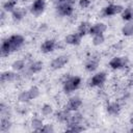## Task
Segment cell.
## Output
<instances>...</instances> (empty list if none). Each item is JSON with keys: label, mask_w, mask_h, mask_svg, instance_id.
<instances>
[{"label": "cell", "mask_w": 133, "mask_h": 133, "mask_svg": "<svg viewBox=\"0 0 133 133\" xmlns=\"http://www.w3.org/2000/svg\"><path fill=\"white\" fill-rule=\"evenodd\" d=\"M18 99H19V101H20V102H23V103H26V102H29L30 100H32V99H31V97H30V94H29V91H28V90L22 91V92L19 95Z\"/></svg>", "instance_id": "obj_24"}, {"label": "cell", "mask_w": 133, "mask_h": 133, "mask_svg": "<svg viewBox=\"0 0 133 133\" xmlns=\"http://www.w3.org/2000/svg\"><path fill=\"white\" fill-rule=\"evenodd\" d=\"M11 66H12V69H14L15 71H22V70L25 68V61H24V60H21V59L16 60V61L11 64Z\"/></svg>", "instance_id": "obj_26"}, {"label": "cell", "mask_w": 133, "mask_h": 133, "mask_svg": "<svg viewBox=\"0 0 133 133\" xmlns=\"http://www.w3.org/2000/svg\"><path fill=\"white\" fill-rule=\"evenodd\" d=\"M81 36L76 32V33H71L69 35L65 36V43L66 44H70V45H79L80 42H81Z\"/></svg>", "instance_id": "obj_13"}, {"label": "cell", "mask_w": 133, "mask_h": 133, "mask_svg": "<svg viewBox=\"0 0 133 133\" xmlns=\"http://www.w3.org/2000/svg\"><path fill=\"white\" fill-rule=\"evenodd\" d=\"M122 18L125 21H130L133 19V9L131 7H127L124 8V10L122 11Z\"/></svg>", "instance_id": "obj_21"}, {"label": "cell", "mask_w": 133, "mask_h": 133, "mask_svg": "<svg viewBox=\"0 0 133 133\" xmlns=\"http://www.w3.org/2000/svg\"><path fill=\"white\" fill-rule=\"evenodd\" d=\"M104 35L103 34H97V35H94L92 36V44L95 46H99L101 44L104 43Z\"/></svg>", "instance_id": "obj_28"}, {"label": "cell", "mask_w": 133, "mask_h": 133, "mask_svg": "<svg viewBox=\"0 0 133 133\" xmlns=\"http://www.w3.org/2000/svg\"><path fill=\"white\" fill-rule=\"evenodd\" d=\"M54 129L51 125H44L43 128L39 130V132H46V133H50V132H53Z\"/></svg>", "instance_id": "obj_32"}, {"label": "cell", "mask_w": 133, "mask_h": 133, "mask_svg": "<svg viewBox=\"0 0 133 133\" xmlns=\"http://www.w3.org/2000/svg\"><path fill=\"white\" fill-rule=\"evenodd\" d=\"M69 61V57L66 55H60L58 57H56L55 59L52 60L51 62V68L53 70H58L61 69L62 66H64Z\"/></svg>", "instance_id": "obj_8"}, {"label": "cell", "mask_w": 133, "mask_h": 133, "mask_svg": "<svg viewBox=\"0 0 133 133\" xmlns=\"http://www.w3.org/2000/svg\"><path fill=\"white\" fill-rule=\"evenodd\" d=\"M45 7H46V0H34L30 7V11L34 16H39L45 10Z\"/></svg>", "instance_id": "obj_4"}, {"label": "cell", "mask_w": 133, "mask_h": 133, "mask_svg": "<svg viewBox=\"0 0 133 133\" xmlns=\"http://www.w3.org/2000/svg\"><path fill=\"white\" fill-rule=\"evenodd\" d=\"M106 25L105 24H103V23H97V24H95V25H92L91 27H90V29H89V31H88V33L90 34V35H97V34H103L104 33V31L106 30Z\"/></svg>", "instance_id": "obj_11"}, {"label": "cell", "mask_w": 133, "mask_h": 133, "mask_svg": "<svg viewBox=\"0 0 133 133\" xmlns=\"http://www.w3.org/2000/svg\"><path fill=\"white\" fill-rule=\"evenodd\" d=\"M130 123H131V125L133 126V116H132V117L130 118Z\"/></svg>", "instance_id": "obj_36"}, {"label": "cell", "mask_w": 133, "mask_h": 133, "mask_svg": "<svg viewBox=\"0 0 133 133\" xmlns=\"http://www.w3.org/2000/svg\"><path fill=\"white\" fill-rule=\"evenodd\" d=\"M81 84V78L78 76H71L63 82V90L65 92H72L76 90Z\"/></svg>", "instance_id": "obj_2"}, {"label": "cell", "mask_w": 133, "mask_h": 133, "mask_svg": "<svg viewBox=\"0 0 133 133\" xmlns=\"http://www.w3.org/2000/svg\"><path fill=\"white\" fill-rule=\"evenodd\" d=\"M90 1L89 0H79V5L83 8H86L87 6H89Z\"/></svg>", "instance_id": "obj_33"}, {"label": "cell", "mask_w": 133, "mask_h": 133, "mask_svg": "<svg viewBox=\"0 0 133 133\" xmlns=\"http://www.w3.org/2000/svg\"><path fill=\"white\" fill-rule=\"evenodd\" d=\"M84 128L79 124V125H74V126H71L66 129V131H70V132H81L83 131Z\"/></svg>", "instance_id": "obj_31"}, {"label": "cell", "mask_w": 133, "mask_h": 133, "mask_svg": "<svg viewBox=\"0 0 133 133\" xmlns=\"http://www.w3.org/2000/svg\"><path fill=\"white\" fill-rule=\"evenodd\" d=\"M56 47H57V44H56V42L54 39H46L42 44L41 50L44 53H49V52H52Z\"/></svg>", "instance_id": "obj_10"}, {"label": "cell", "mask_w": 133, "mask_h": 133, "mask_svg": "<svg viewBox=\"0 0 133 133\" xmlns=\"http://www.w3.org/2000/svg\"><path fill=\"white\" fill-rule=\"evenodd\" d=\"M90 27H91L90 23H88V22H82V23L79 25V27H78L77 33H78L81 37H83L86 33H88V31H89Z\"/></svg>", "instance_id": "obj_15"}, {"label": "cell", "mask_w": 133, "mask_h": 133, "mask_svg": "<svg viewBox=\"0 0 133 133\" xmlns=\"http://www.w3.org/2000/svg\"><path fill=\"white\" fill-rule=\"evenodd\" d=\"M53 2L57 5V4H60V3H62V2H65V0H53Z\"/></svg>", "instance_id": "obj_34"}, {"label": "cell", "mask_w": 133, "mask_h": 133, "mask_svg": "<svg viewBox=\"0 0 133 133\" xmlns=\"http://www.w3.org/2000/svg\"><path fill=\"white\" fill-rule=\"evenodd\" d=\"M9 128H10V122L8 121V118L2 117V119H1V125H0V129H1V131H2V132L8 131Z\"/></svg>", "instance_id": "obj_27"}, {"label": "cell", "mask_w": 133, "mask_h": 133, "mask_svg": "<svg viewBox=\"0 0 133 133\" xmlns=\"http://www.w3.org/2000/svg\"><path fill=\"white\" fill-rule=\"evenodd\" d=\"M17 5V0H8L3 4V8L7 11H12L16 8Z\"/></svg>", "instance_id": "obj_23"}, {"label": "cell", "mask_w": 133, "mask_h": 133, "mask_svg": "<svg viewBox=\"0 0 133 133\" xmlns=\"http://www.w3.org/2000/svg\"><path fill=\"white\" fill-rule=\"evenodd\" d=\"M31 126H32V128L34 129V131H37V132H39V130L43 128V121L41 119V118H38V117H34L32 121H31Z\"/></svg>", "instance_id": "obj_22"}, {"label": "cell", "mask_w": 133, "mask_h": 133, "mask_svg": "<svg viewBox=\"0 0 133 133\" xmlns=\"http://www.w3.org/2000/svg\"><path fill=\"white\" fill-rule=\"evenodd\" d=\"M53 112V109H52V106L49 105V104H44L42 106V113L44 115H49Z\"/></svg>", "instance_id": "obj_29"}, {"label": "cell", "mask_w": 133, "mask_h": 133, "mask_svg": "<svg viewBox=\"0 0 133 133\" xmlns=\"http://www.w3.org/2000/svg\"><path fill=\"white\" fill-rule=\"evenodd\" d=\"M23 44H24V37L22 35L20 34L10 35L9 37L5 38L1 44V48H0L1 55L2 56L9 55L10 53L20 49Z\"/></svg>", "instance_id": "obj_1"}, {"label": "cell", "mask_w": 133, "mask_h": 133, "mask_svg": "<svg viewBox=\"0 0 133 133\" xmlns=\"http://www.w3.org/2000/svg\"><path fill=\"white\" fill-rule=\"evenodd\" d=\"M121 111V106L118 103L116 102H112V103H109L107 105V112L109 114H112V115H116L118 114Z\"/></svg>", "instance_id": "obj_17"}, {"label": "cell", "mask_w": 133, "mask_h": 133, "mask_svg": "<svg viewBox=\"0 0 133 133\" xmlns=\"http://www.w3.org/2000/svg\"><path fill=\"white\" fill-rule=\"evenodd\" d=\"M42 69H43V62H42V61H33V62H31L30 65L28 66V71H29L30 74L38 73Z\"/></svg>", "instance_id": "obj_18"}, {"label": "cell", "mask_w": 133, "mask_h": 133, "mask_svg": "<svg viewBox=\"0 0 133 133\" xmlns=\"http://www.w3.org/2000/svg\"><path fill=\"white\" fill-rule=\"evenodd\" d=\"M56 11L60 16H71L73 14V5L66 2H62L56 5Z\"/></svg>", "instance_id": "obj_6"}, {"label": "cell", "mask_w": 133, "mask_h": 133, "mask_svg": "<svg viewBox=\"0 0 133 133\" xmlns=\"http://www.w3.org/2000/svg\"><path fill=\"white\" fill-rule=\"evenodd\" d=\"M28 91H29V94H30L31 99H35V98H37L38 95H39V89H38L36 86H32V87H30V88L28 89Z\"/></svg>", "instance_id": "obj_30"}, {"label": "cell", "mask_w": 133, "mask_h": 133, "mask_svg": "<svg viewBox=\"0 0 133 133\" xmlns=\"http://www.w3.org/2000/svg\"><path fill=\"white\" fill-rule=\"evenodd\" d=\"M98 65H99V61H98V60H95V59L91 58L90 60H88V61L86 62V64H85V69H86V71H88V72H94V71L97 70Z\"/></svg>", "instance_id": "obj_20"}, {"label": "cell", "mask_w": 133, "mask_h": 133, "mask_svg": "<svg viewBox=\"0 0 133 133\" xmlns=\"http://www.w3.org/2000/svg\"><path fill=\"white\" fill-rule=\"evenodd\" d=\"M82 105V100L79 97H73L69 100L65 109L70 110V111H76L80 106Z\"/></svg>", "instance_id": "obj_9"}, {"label": "cell", "mask_w": 133, "mask_h": 133, "mask_svg": "<svg viewBox=\"0 0 133 133\" xmlns=\"http://www.w3.org/2000/svg\"><path fill=\"white\" fill-rule=\"evenodd\" d=\"M25 14H26V11H25L23 8H18V7L15 8V9L11 11L12 18H14L15 20H17V21L23 19V17H25Z\"/></svg>", "instance_id": "obj_19"}, {"label": "cell", "mask_w": 133, "mask_h": 133, "mask_svg": "<svg viewBox=\"0 0 133 133\" xmlns=\"http://www.w3.org/2000/svg\"><path fill=\"white\" fill-rule=\"evenodd\" d=\"M16 79H17V74L14 73V72H4V73L1 74V77H0L1 83L10 82V81H14Z\"/></svg>", "instance_id": "obj_14"}, {"label": "cell", "mask_w": 133, "mask_h": 133, "mask_svg": "<svg viewBox=\"0 0 133 133\" xmlns=\"http://www.w3.org/2000/svg\"><path fill=\"white\" fill-rule=\"evenodd\" d=\"M122 32H123L124 35H127V36L132 35V34H133V24H131V23L126 24V25L122 28Z\"/></svg>", "instance_id": "obj_25"}, {"label": "cell", "mask_w": 133, "mask_h": 133, "mask_svg": "<svg viewBox=\"0 0 133 133\" xmlns=\"http://www.w3.org/2000/svg\"><path fill=\"white\" fill-rule=\"evenodd\" d=\"M70 116H71V111L68 110V109L58 111V112L56 113V118H57V121H59V122H61V123H66L68 119L70 118Z\"/></svg>", "instance_id": "obj_16"}, {"label": "cell", "mask_w": 133, "mask_h": 133, "mask_svg": "<svg viewBox=\"0 0 133 133\" xmlns=\"http://www.w3.org/2000/svg\"><path fill=\"white\" fill-rule=\"evenodd\" d=\"M82 114L79 113V112H75L73 114H71L70 118L68 119L66 122V125L68 127H71V126H74V125H79L81 122H82Z\"/></svg>", "instance_id": "obj_12"}, {"label": "cell", "mask_w": 133, "mask_h": 133, "mask_svg": "<svg viewBox=\"0 0 133 133\" xmlns=\"http://www.w3.org/2000/svg\"><path fill=\"white\" fill-rule=\"evenodd\" d=\"M124 10V7L122 5L118 4H110L108 6H106L103 9V16L105 17H110V16H114L116 14H119Z\"/></svg>", "instance_id": "obj_5"}, {"label": "cell", "mask_w": 133, "mask_h": 133, "mask_svg": "<svg viewBox=\"0 0 133 133\" xmlns=\"http://www.w3.org/2000/svg\"><path fill=\"white\" fill-rule=\"evenodd\" d=\"M128 64V58L127 57H113L109 61V66L113 70L123 69Z\"/></svg>", "instance_id": "obj_3"}, {"label": "cell", "mask_w": 133, "mask_h": 133, "mask_svg": "<svg viewBox=\"0 0 133 133\" xmlns=\"http://www.w3.org/2000/svg\"><path fill=\"white\" fill-rule=\"evenodd\" d=\"M65 2L69 3V4H71V5H73V4H75L76 0H65Z\"/></svg>", "instance_id": "obj_35"}, {"label": "cell", "mask_w": 133, "mask_h": 133, "mask_svg": "<svg viewBox=\"0 0 133 133\" xmlns=\"http://www.w3.org/2000/svg\"><path fill=\"white\" fill-rule=\"evenodd\" d=\"M106 81V73L100 72L92 76L90 79V86H102Z\"/></svg>", "instance_id": "obj_7"}]
</instances>
